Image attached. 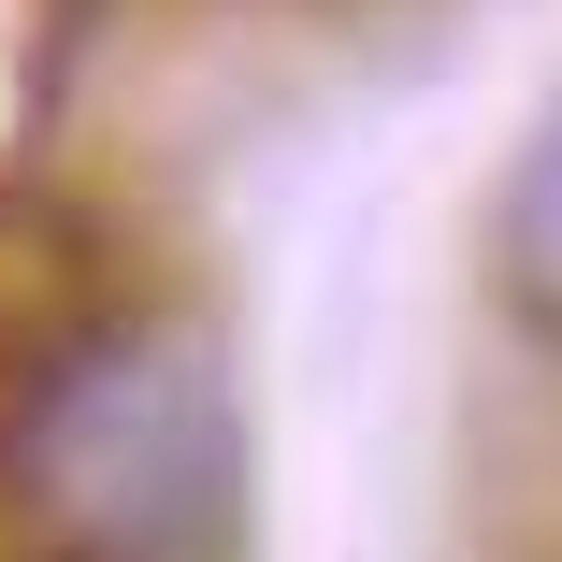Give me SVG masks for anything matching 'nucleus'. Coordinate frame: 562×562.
I'll return each mask as SVG.
<instances>
[{
	"mask_svg": "<svg viewBox=\"0 0 562 562\" xmlns=\"http://www.w3.org/2000/svg\"><path fill=\"white\" fill-rule=\"evenodd\" d=\"M232 462V375L188 331H72L15 404V491L72 562H216Z\"/></svg>",
	"mask_w": 562,
	"mask_h": 562,
	"instance_id": "nucleus-1",
	"label": "nucleus"
},
{
	"mask_svg": "<svg viewBox=\"0 0 562 562\" xmlns=\"http://www.w3.org/2000/svg\"><path fill=\"white\" fill-rule=\"evenodd\" d=\"M505 274H519L533 317H562V116L533 131V159H519V188H505Z\"/></svg>",
	"mask_w": 562,
	"mask_h": 562,
	"instance_id": "nucleus-2",
	"label": "nucleus"
}]
</instances>
